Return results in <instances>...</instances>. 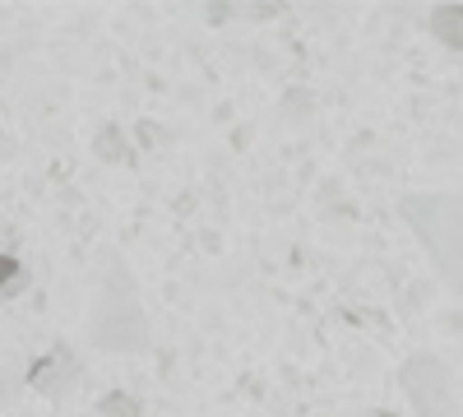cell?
Instances as JSON below:
<instances>
[{
  "label": "cell",
  "instance_id": "obj_1",
  "mask_svg": "<svg viewBox=\"0 0 463 417\" xmlns=\"http://www.w3.org/2000/svg\"><path fill=\"white\" fill-rule=\"evenodd\" d=\"M403 390L427 417H449V394H445V371L436 357H412L403 366Z\"/></svg>",
  "mask_w": 463,
  "mask_h": 417
},
{
  "label": "cell",
  "instance_id": "obj_2",
  "mask_svg": "<svg viewBox=\"0 0 463 417\" xmlns=\"http://www.w3.org/2000/svg\"><path fill=\"white\" fill-rule=\"evenodd\" d=\"M431 28H436L440 43H449V47L463 52V5H445V10H436V14H431Z\"/></svg>",
  "mask_w": 463,
  "mask_h": 417
},
{
  "label": "cell",
  "instance_id": "obj_3",
  "mask_svg": "<svg viewBox=\"0 0 463 417\" xmlns=\"http://www.w3.org/2000/svg\"><path fill=\"white\" fill-rule=\"evenodd\" d=\"M24 279V264L14 255H0V288H14Z\"/></svg>",
  "mask_w": 463,
  "mask_h": 417
}]
</instances>
